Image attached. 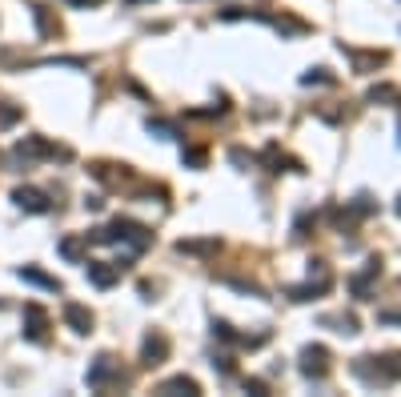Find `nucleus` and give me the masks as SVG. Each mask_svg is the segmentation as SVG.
I'll return each instance as SVG.
<instances>
[{"label":"nucleus","instance_id":"nucleus-1","mask_svg":"<svg viewBox=\"0 0 401 397\" xmlns=\"http://www.w3.org/2000/svg\"><path fill=\"white\" fill-rule=\"evenodd\" d=\"M93 241H100V245H109V241H129L133 249H144L153 237H149V229H144V225H137V221H113L109 229H96Z\"/></svg>","mask_w":401,"mask_h":397},{"label":"nucleus","instance_id":"nucleus-2","mask_svg":"<svg viewBox=\"0 0 401 397\" xmlns=\"http://www.w3.org/2000/svg\"><path fill=\"white\" fill-rule=\"evenodd\" d=\"M301 374L305 377L329 374V350H325V345H305V350H301Z\"/></svg>","mask_w":401,"mask_h":397},{"label":"nucleus","instance_id":"nucleus-3","mask_svg":"<svg viewBox=\"0 0 401 397\" xmlns=\"http://www.w3.org/2000/svg\"><path fill=\"white\" fill-rule=\"evenodd\" d=\"M24 337L28 341H45L48 337V313L41 305H24Z\"/></svg>","mask_w":401,"mask_h":397},{"label":"nucleus","instance_id":"nucleus-4","mask_svg":"<svg viewBox=\"0 0 401 397\" xmlns=\"http://www.w3.org/2000/svg\"><path fill=\"white\" fill-rule=\"evenodd\" d=\"M165 357H169V337H165V333H157V329H153V333L144 337L141 361H144V365H149V369H153V365H161Z\"/></svg>","mask_w":401,"mask_h":397},{"label":"nucleus","instance_id":"nucleus-5","mask_svg":"<svg viewBox=\"0 0 401 397\" xmlns=\"http://www.w3.org/2000/svg\"><path fill=\"white\" fill-rule=\"evenodd\" d=\"M12 201H17L24 213H48V209H52L41 189H17V193H12Z\"/></svg>","mask_w":401,"mask_h":397},{"label":"nucleus","instance_id":"nucleus-6","mask_svg":"<svg viewBox=\"0 0 401 397\" xmlns=\"http://www.w3.org/2000/svg\"><path fill=\"white\" fill-rule=\"evenodd\" d=\"M373 277H381V261H369V265H365V269L349 281V289H354L357 301H369V281H373Z\"/></svg>","mask_w":401,"mask_h":397},{"label":"nucleus","instance_id":"nucleus-7","mask_svg":"<svg viewBox=\"0 0 401 397\" xmlns=\"http://www.w3.org/2000/svg\"><path fill=\"white\" fill-rule=\"evenodd\" d=\"M113 374H117V369H113V357H96L93 365H89V377H85V381H89L93 389H105V385L113 381Z\"/></svg>","mask_w":401,"mask_h":397},{"label":"nucleus","instance_id":"nucleus-8","mask_svg":"<svg viewBox=\"0 0 401 397\" xmlns=\"http://www.w3.org/2000/svg\"><path fill=\"white\" fill-rule=\"evenodd\" d=\"M120 269L117 265H105V261H89V281H93L96 289H109V285H117Z\"/></svg>","mask_w":401,"mask_h":397},{"label":"nucleus","instance_id":"nucleus-9","mask_svg":"<svg viewBox=\"0 0 401 397\" xmlns=\"http://www.w3.org/2000/svg\"><path fill=\"white\" fill-rule=\"evenodd\" d=\"M65 321L72 325V333H89V329H93V313H89L85 305L69 301V305H65Z\"/></svg>","mask_w":401,"mask_h":397},{"label":"nucleus","instance_id":"nucleus-10","mask_svg":"<svg viewBox=\"0 0 401 397\" xmlns=\"http://www.w3.org/2000/svg\"><path fill=\"white\" fill-rule=\"evenodd\" d=\"M21 281H32V285H41V289H48V293H61V281L45 277V273H41V269H32V265H24V269H21Z\"/></svg>","mask_w":401,"mask_h":397},{"label":"nucleus","instance_id":"nucleus-11","mask_svg":"<svg viewBox=\"0 0 401 397\" xmlns=\"http://www.w3.org/2000/svg\"><path fill=\"white\" fill-rule=\"evenodd\" d=\"M161 394H189V397H197L201 394V385H197L193 377H169L165 385H161Z\"/></svg>","mask_w":401,"mask_h":397},{"label":"nucleus","instance_id":"nucleus-12","mask_svg":"<svg viewBox=\"0 0 401 397\" xmlns=\"http://www.w3.org/2000/svg\"><path fill=\"white\" fill-rule=\"evenodd\" d=\"M325 289H329L325 281H317V285H297V289H289V297H293V301H313V297L325 293Z\"/></svg>","mask_w":401,"mask_h":397},{"label":"nucleus","instance_id":"nucleus-13","mask_svg":"<svg viewBox=\"0 0 401 397\" xmlns=\"http://www.w3.org/2000/svg\"><path fill=\"white\" fill-rule=\"evenodd\" d=\"M321 325H333V333H357V321L354 317H321Z\"/></svg>","mask_w":401,"mask_h":397},{"label":"nucleus","instance_id":"nucleus-14","mask_svg":"<svg viewBox=\"0 0 401 397\" xmlns=\"http://www.w3.org/2000/svg\"><path fill=\"white\" fill-rule=\"evenodd\" d=\"M149 133H157V137H165V140L181 137V133H177V125H169V120H153V117H149Z\"/></svg>","mask_w":401,"mask_h":397},{"label":"nucleus","instance_id":"nucleus-15","mask_svg":"<svg viewBox=\"0 0 401 397\" xmlns=\"http://www.w3.org/2000/svg\"><path fill=\"white\" fill-rule=\"evenodd\" d=\"M177 249H181V253H213V249H217V241H181Z\"/></svg>","mask_w":401,"mask_h":397},{"label":"nucleus","instance_id":"nucleus-16","mask_svg":"<svg viewBox=\"0 0 401 397\" xmlns=\"http://www.w3.org/2000/svg\"><path fill=\"white\" fill-rule=\"evenodd\" d=\"M61 257L80 261V241H76V237H65V241H61Z\"/></svg>","mask_w":401,"mask_h":397},{"label":"nucleus","instance_id":"nucleus-17","mask_svg":"<svg viewBox=\"0 0 401 397\" xmlns=\"http://www.w3.org/2000/svg\"><path fill=\"white\" fill-rule=\"evenodd\" d=\"M333 76H329V69H309L305 76H301V85H329Z\"/></svg>","mask_w":401,"mask_h":397},{"label":"nucleus","instance_id":"nucleus-18","mask_svg":"<svg viewBox=\"0 0 401 397\" xmlns=\"http://www.w3.org/2000/svg\"><path fill=\"white\" fill-rule=\"evenodd\" d=\"M398 89L393 85H378V89H369V100H398Z\"/></svg>","mask_w":401,"mask_h":397},{"label":"nucleus","instance_id":"nucleus-19","mask_svg":"<svg viewBox=\"0 0 401 397\" xmlns=\"http://www.w3.org/2000/svg\"><path fill=\"white\" fill-rule=\"evenodd\" d=\"M213 333H217L221 341H237V345H241V337L233 333V325H229V321H213Z\"/></svg>","mask_w":401,"mask_h":397},{"label":"nucleus","instance_id":"nucleus-20","mask_svg":"<svg viewBox=\"0 0 401 397\" xmlns=\"http://www.w3.org/2000/svg\"><path fill=\"white\" fill-rule=\"evenodd\" d=\"M185 164L201 169V164H205V149H185Z\"/></svg>","mask_w":401,"mask_h":397},{"label":"nucleus","instance_id":"nucleus-21","mask_svg":"<svg viewBox=\"0 0 401 397\" xmlns=\"http://www.w3.org/2000/svg\"><path fill=\"white\" fill-rule=\"evenodd\" d=\"M17 120V109H0V125H12Z\"/></svg>","mask_w":401,"mask_h":397},{"label":"nucleus","instance_id":"nucleus-22","mask_svg":"<svg viewBox=\"0 0 401 397\" xmlns=\"http://www.w3.org/2000/svg\"><path fill=\"white\" fill-rule=\"evenodd\" d=\"M381 321L385 325H401V313H381Z\"/></svg>","mask_w":401,"mask_h":397},{"label":"nucleus","instance_id":"nucleus-23","mask_svg":"<svg viewBox=\"0 0 401 397\" xmlns=\"http://www.w3.org/2000/svg\"><path fill=\"white\" fill-rule=\"evenodd\" d=\"M72 8H89V4H100V0H69Z\"/></svg>","mask_w":401,"mask_h":397},{"label":"nucleus","instance_id":"nucleus-24","mask_svg":"<svg viewBox=\"0 0 401 397\" xmlns=\"http://www.w3.org/2000/svg\"><path fill=\"white\" fill-rule=\"evenodd\" d=\"M398 213H401V201H398Z\"/></svg>","mask_w":401,"mask_h":397}]
</instances>
